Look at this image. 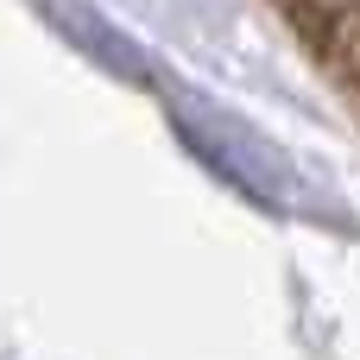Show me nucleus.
I'll use <instances>...</instances> for the list:
<instances>
[{
	"mask_svg": "<svg viewBox=\"0 0 360 360\" xmlns=\"http://www.w3.org/2000/svg\"><path fill=\"white\" fill-rule=\"evenodd\" d=\"M171 114H177V127L190 133V146H196V152H202L228 184H240L253 202H266V209L297 202V177L285 171L278 146H266L240 114H221V108H209V101L190 95V89L171 95Z\"/></svg>",
	"mask_w": 360,
	"mask_h": 360,
	"instance_id": "obj_1",
	"label": "nucleus"
}]
</instances>
